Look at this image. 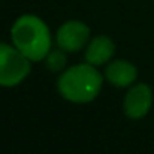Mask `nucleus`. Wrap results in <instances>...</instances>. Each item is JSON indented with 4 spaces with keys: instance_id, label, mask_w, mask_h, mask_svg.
Returning <instances> with one entry per match:
<instances>
[{
    "instance_id": "1",
    "label": "nucleus",
    "mask_w": 154,
    "mask_h": 154,
    "mask_svg": "<svg viewBox=\"0 0 154 154\" xmlns=\"http://www.w3.org/2000/svg\"><path fill=\"white\" fill-rule=\"evenodd\" d=\"M12 45L30 61L45 60L51 51V35L48 26L36 15H21L11 29Z\"/></svg>"
},
{
    "instance_id": "2",
    "label": "nucleus",
    "mask_w": 154,
    "mask_h": 154,
    "mask_svg": "<svg viewBox=\"0 0 154 154\" xmlns=\"http://www.w3.org/2000/svg\"><path fill=\"white\" fill-rule=\"evenodd\" d=\"M103 78L96 66L81 63L66 69L58 78V93L69 102L88 103L100 93Z\"/></svg>"
},
{
    "instance_id": "3",
    "label": "nucleus",
    "mask_w": 154,
    "mask_h": 154,
    "mask_svg": "<svg viewBox=\"0 0 154 154\" xmlns=\"http://www.w3.org/2000/svg\"><path fill=\"white\" fill-rule=\"evenodd\" d=\"M30 60L14 45L0 42V85L14 87L30 73Z\"/></svg>"
},
{
    "instance_id": "4",
    "label": "nucleus",
    "mask_w": 154,
    "mask_h": 154,
    "mask_svg": "<svg viewBox=\"0 0 154 154\" xmlns=\"http://www.w3.org/2000/svg\"><path fill=\"white\" fill-rule=\"evenodd\" d=\"M57 45L66 52H75L84 48L90 39V27L78 20L61 24L57 30Z\"/></svg>"
},
{
    "instance_id": "5",
    "label": "nucleus",
    "mask_w": 154,
    "mask_h": 154,
    "mask_svg": "<svg viewBox=\"0 0 154 154\" xmlns=\"http://www.w3.org/2000/svg\"><path fill=\"white\" fill-rule=\"evenodd\" d=\"M153 105V90L150 85L141 82L135 84L124 97V114L132 120H139L148 114Z\"/></svg>"
},
{
    "instance_id": "6",
    "label": "nucleus",
    "mask_w": 154,
    "mask_h": 154,
    "mask_svg": "<svg viewBox=\"0 0 154 154\" xmlns=\"http://www.w3.org/2000/svg\"><path fill=\"white\" fill-rule=\"evenodd\" d=\"M138 69L127 60H114L105 69V78L115 87H127L135 82Z\"/></svg>"
},
{
    "instance_id": "7",
    "label": "nucleus",
    "mask_w": 154,
    "mask_h": 154,
    "mask_svg": "<svg viewBox=\"0 0 154 154\" xmlns=\"http://www.w3.org/2000/svg\"><path fill=\"white\" fill-rule=\"evenodd\" d=\"M115 52V45L111 38L108 36H96L90 41L87 51H85V61L93 66H102L111 60V57Z\"/></svg>"
},
{
    "instance_id": "8",
    "label": "nucleus",
    "mask_w": 154,
    "mask_h": 154,
    "mask_svg": "<svg viewBox=\"0 0 154 154\" xmlns=\"http://www.w3.org/2000/svg\"><path fill=\"white\" fill-rule=\"evenodd\" d=\"M66 61H67L66 60V55H64V51L61 48L50 51L48 55L45 57V66L51 72H60V70H63V67L66 66Z\"/></svg>"
}]
</instances>
